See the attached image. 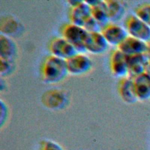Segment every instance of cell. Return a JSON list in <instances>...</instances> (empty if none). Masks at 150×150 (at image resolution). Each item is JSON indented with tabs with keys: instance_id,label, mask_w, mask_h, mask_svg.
Segmentation results:
<instances>
[{
	"instance_id": "603a6c76",
	"label": "cell",
	"mask_w": 150,
	"mask_h": 150,
	"mask_svg": "<svg viewBox=\"0 0 150 150\" xmlns=\"http://www.w3.org/2000/svg\"><path fill=\"white\" fill-rule=\"evenodd\" d=\"M145 73L150 76V60H148L145 68Z\"/></svg>"
},
{
	"instance_id": "4fadbf2b",
	"label": "cell",
	"mask_w": 150,
	"mask_h": 150,
	"mask_svg": "<svg viewBox=\"0 0 150 150\" xmlns=\"http://www.w3.org/2000/svg\"><path fill=\"white\" fill-rule=\"evenodd\" d=\"M86 1L91 6L92 16L100 24L102 28L110 22L105 1L91 0Z\"/></svg>"
},
{
	"instance_id": "d6986e66",
	"label": "cell",
	"mask_w": 150,
	"mask_h": 150,
	"mask_svg": "<svg viewBox=\"0 0 150 150\" xmlns=\"http://www.w3.org/2000/svg\"><path fill=\"white\" fill-rule=\"evenodd\" d=\"M15 67V60L0 58V74L1 77H5L11 74Z\"/></svg>"
},
{
	"instance_id": "277c9868",
	"label": "cell",
	"mask_w": 150,
	"mask_h": 150,
	"mask_svg": "<svg viewBox=\"0 0 150 150\" xmlns=\"http://www.w3.org/2000/svg\"><path fill=\"white\" fill-rule=\"evenodd\" d=\"M66 64L69 74L73 76H80L90 71L93 66V62L86 53H77L66 60Z\"/></svg>"
},
{
	"instance_id": "44dd1931",
	"label": "cell",
	"mask_w": 150,
	"mask_h": 150,
	"mask_svg": "<svg viewBox=\"0 0 150 150\" xmlns=\"http://www.w3.org/2000/svg\"><path fill=\"white\" fill-rule=\"evenodd\" d=\"M0 107H1V118H0V124L1 127H3V126L6 122L8 119L9 115V110L6 104L2 100L0 101Z\"/></svg>"
},
{
	"instance_id": "ac0fdd59",
	"label": "cell",
	"mask_w": 150,
	"mask_h": 150,
	"mask_svg": "<svg viewBox=\"0 0 150 150\" xmlns=\"http://www.w3.org/2000/svg\"><path fill=\"white\" fill-rule=\"evenodd\" d=\"M134 13L150 27V3L139 4L135 8Z\"/></svg>"
},
{
	"instance_id": "9c48e42d",
	"label": "cell",
	"mask_w": 150,
	"mask_h": 150,
	"mask_svg": "<svg viewBox=\"0 0 150 150\" xmlns=\"http://www.w3.org/2000/svg\"><path fill=\"white\" fill-rule=\"evenodd\" d=\"M109 44L101 32H88L85 43L86 52L94 54L104 53L108 49Z\"/></svg>"
},
{
	"instance_id": "5bb4252c",
	"label": "cell",
	"mask_w": 150,
	"mask_h": 150,
	"mask_svg": "<svg viewBox=\"0 0 150 150\" xmlns=\"http://www.w3.org/2000/svg\"><path fill=\"white\" fill-rule=\"evenodd\" d=\"M148 60L145 54L127 56L128 76L134 78L144 73Z\"/></svg>"
},
{
	"instance_id": "8992f818",
	"label": "cell",
	"mask_w": 150,
	"mask_h": 150,
	"mask_svg": "<svg viewBox=\"0 0 150 150\" xmlns=\"http://www.w3.org/2000/svg\"><path fill=\"white\" fill-rule=\"evenodd\" d=\"M49 49L52 55L65 60L78 52L75 47L63 37H56L50 42Z\"/></svg>"
},
{
	"instance_id": "7a4b0ae2",
	"label": "cell",
	"mask_w": 150,
	"mask_h": 150,
	"mask_svg": "<svg viewBox=\"0 0 150 150\" xmlns=\"http://www.w3.org/2000/svg\"><path fill=\"white\" fill-rule=\"evenodd\" d=\"M61 32L62 37L70 43L78 53H86L85 43L88 32L83 27L69 23L63 26Z\"/></svg>"
},
{
	"instance_id": "2e32d148",
	"label": "cell",
	"mask_w": 150,
	"mask_h": 150,
	"mask_svg": "<svg viewBox=\"0 0 150 150\" xmlns=\"http://www.w3.org/2000/svg\"><path fill=\"white\" fill-rule=\"evenodd\" d=\"M110 22L117 23L121 20L126 13L125 5L121 1H105Z\"/></svg>"
},
{
	"instance_id": "7402d4cb",
	"label": "cell",
	"mask_w": 150,
	"mask_h": 150,
	"mask_svg": "<svg viewBox=\"0 0 150 150\" xmlns=\"http://www.w3.org/2000/svg\"><path fill=\"white\" fill-rule=\"evenodd\" d=\"M146 57L148 60H150V41L147 42V47L145 51V53H144Z\"/></svg>"
},
{
	"instance_id": "5b68a950",
	"label": "cell",
	"mask_w": 150,
	"mask_h": 150,
	"mask_svg": "<svg viewBox=\"0 0 150 150\" xmlns=\"http://www.w3.org/2000/svg\"><path fill=\"white\" fill-rule=\"evenodd\" d=\"M101 32L109 45L117 47L128 36L124 26L120 25L117 23L110 22L102 28Z\"/></svg>"
},
{
	"instance_id": "8fae6325",
	"label": "cell",
	"mask_w": 150,
	"mask_h": 150,
	"mask_svg": "<svg viewBox=\"0 0 150 150\" xmlns=\"http://www.w3.org/2000/svg\"><path fill=\"white\" fill-rule=\"evenodd\" d=\"M132 79L138 100H150V76L144 72Z\"/></svg>"
},
{
	"instance_id": "ffe728a7",
	"label": "cell",
	"mask_w": 150,
	"mask_h": 150,
	"mask_svg": "<svg viewBox=\"0 0 150 150\" xmlns=\"http://www.w3.org/2000/svg\"><path fill=\"white\" fill-rule=\"evenodd\" d=\"M40 150H64V149L60 144L54 141L45 139L40 143Z\"/></svg>"
},
{
	"instance_id": "3957f363",
	"label": "cell",
	"mask_w": 150,
	"mask_h": 150,
	"mask_svg": "<svg viewBox=\"0 0 150 150\" xmlns=\"http://www.w3.org/2000/svg\"><path fill=\"white\" fill-rule=\"evenodd\" d=\"M124 27L129 36L146 43L150 41V27L134 13L127 16L124 21Z\"/></svg>"
},
{
	"instance_id": "e0dca14e",
	"label": "cell",
	"mask_w": 150,
	"mask_h": 150,
	"mask_svg": "<svg viewBox=\"0 0 150 150\" xmlns=\"http://www.w3.org/2000/svg\"><path fill=\"white\" fill-rule=\"evenodd\" d=\"M47 99H45V104L49 108L53 110H61L64 108L67 103L66 96L59 90L51 91L47 93Z\"/></svg>"
},
{
	"instance_id": "30bf717a",
	"label": "cell",
	"mask_w": 150,
	"mask_h": 150,
	"mask_svg": "<svg viewBox=\"0 0 150 150\" xmlns=\"http://www.w3.org/2000/svg\"><path fill=\"white\" fill-rule=\"evenodd\" d=\"M117 88L119 95L124 103L132 104L138 101L132 78L127 76L120 79L118 83Z\"/></svg>"
},
{
	"instance_id": "9a60e30c",
	"label": "cell",
	"mask_w": 150,
	"mask_h": 150,
	"mask_svg": "<svg viewBox=\"0 0 150 150\" xmlns=\"http://www.w3.org/2000/svg\"><path fill=\"white\" fill-rule=\"evenodd\" d=\"M17 52V46L15 41L9 36L1 33L0 58L15 60Z\"/></svg>"
},
{
	"instance_id": "52a82bcc",
	"label": "cell",
	"mask_w": 150,
	"mask_h": 150,
	"mask_svg": "<svg viewBox=\"0 0 150 150\" xmlns=\"http://www.w3.org/2000/svg\"><path fill=\"white\" fill-rule=\"evenodd\" d=\"M110 67L113 76L121 79L128 76L127 56L118 48L111 53Z\"/></svg>"
},
{
	"instance_id": "6da1fadb",
	"label": "cell",
	"mask_w": 150,
	"mask_h": 150,
	"mask_svg": "<svg viewBox=\"0 0 150 150\" xmlns=\"http://www.w3.org/2000/svg\"><path fill=\"white\" fill-rule=\"evenodd\" d=\"M40 74L42 81L46 84H56L62 81L69 74L66 60L49 55L43 60Z\"/></svg>"
},
{
	"instance_id": "ba28073f",
	"label": "cell",
	"mask_w": 150,
	"mask_h": 150,
	"mask_svg": "<svg viewBox=\"0 0 150 150\" xmlns=\"http://www.w3.org/2000/svg\"><path fill=\"white\" fill-rule=\"evenodd\" d=\"M69 16L71 23L83 27L92 17L91 6L86 1H80L77 5L71 7Z\"/></svg>"
},
{
	"instance_id": "7c38bea8",
	"label": "cell",
	"mask_w": 150,
	"mask_h": 150,
	"mask_svg": "<svg viewBox=\"0 0 150 150\" xmlns=\"http://www.w3.org/2000/svg\"><path fill=\"white\" fill-rule=\"evenodd\" d=\"M146 47V42L128 35L117 48L127 56H131L144 54Z\"/></svg>"
}]
</instances>
